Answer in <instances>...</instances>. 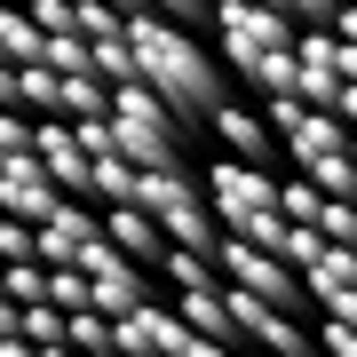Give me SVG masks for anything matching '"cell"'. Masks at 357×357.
I'll return each mask as SVG.
<instances>
[{
	"label": "cell",
	"instance_id": "cell-15",
	"mask_svg": "<svg viewBox=\"0 0 357 357\" xmlns=\"http://www.w3.org/2000/svg\"><path fill=\"white\" fill-rule=\"evenodd\" d=\"M333 112H342L349 128H357V79H349V88H342V103H333Z\"/></svg>",
	"mask_w": 357,
	"mask_h": 357
},
{
	"label": "cell",
	"instance_id": "cell-13",
	"mask_svg": "<svg viewBox=\"0 0 357 357\" xmlns=\"http://www.w3.org/2000/svg\"><path fill=\"white\" fill-rule=\"evenodd\" d=\"M318 349L326 357H357V326L349 318H318Z\"/></svg>",
	"mask_w": 357,
	"mask_h": 357
},
{
	"label": "cell",
	"instance_id": "cell-10",
	"mask_svg": "<svg viewBox=\"0 0 357 357\" xmlns=\"http://www.w3.org/2000/svg\"><path fill=\"white\" fill-rule=\"evenodd\" d=\"M326 151H349V119L342 112H310L302 128L286 135V159L294 167H310V159H326Z\"/></svg>",
	"mask_w": 357,
	"mask_h": 357
},
{
	"label": "cell",
	"instance_id": "cell-5",
	"mask_svg": "<svg viewBox=\"0 0 357 357\" xmlns=\"http://www.w3.org/2000/svg\"><path fill=\"white\" fill-rule=\"evenodd\" d=\"M119 349H128V357H191L199 349V326L183 318L175 302H143V310L119 318Z\"/></svg>",
	"mask_w": 357,
	"mask_h": 357
},
{
	"label": "cell",
	"instance_id": "cell-11",
	"mask_svg": "<svg viewBox=\"0 0 357 357\" xmlns=\"http://www.w3.org/2000/svg\"><path fill=\"white\" fill-rule=\"evenodd\" d=\"M143 199V167L135 159H96V206H128Z\"/></svg>",
	"mask_w": 357,
	"mask_h": 357
},
{
	"label": "cell",
	"instance_id": "cell-1",
	"mask_svg": "<svg viewBox=\"0 0 357 357\" xmlns=\"http://www.w3.org/2000/svg\"><path fill=\"white\" fill-rule=\"evenodd\" d=\"M128 40H135V56H143V79H151V88L175 103V112L191 119L199 135H206V119H215L230 96H238V88H230V72L191 40V24H175V16L135 8V16H128Z\"/></svg>",
	"mask_w": 357,
	"mask_h": 357
},
{
	"label": "cell",
	"instance_id": "cell-12",
	"mask_svg": "<svg viewBox=\"0 0 357 357\" xmlns=\"http://www.w3.org/2000/svg\"><path fill=\"white\" fill-rule=\"evenodd\" d=\"M8 302H48V286H56V262H8Z\"/></svg>",
	"mask_w": 357,
	"mask_h": 357
},
{
	"label": "cell",
	"instance_id": "cell-3",
	"mask_svg": "<svg viewBox=\"0 0 357 357\" xmlns=\"http://www.w3.org/2000/svg\"><path fill=\"white\" fill-rule=\"evenodd\" d=\"M215 32H222V64H255L270 48H294L302 24H294L286 8H270V0H215Z\"/></svg>",
	"mask_w": 357,
	"mask_h": 357
},
{
	"label": "cell",
	"instance_id": "cell-6",
	"mask_svg": "<svg viewBox=\"0 0 357 357\" xmlns=\"http://www.w3.org/2000/svg\"><path fill=\"white\" fill-rule=\"evenodd\" d=\"M206 135H215V151L255 159V167H278V159H286V135L262 119V103H238V96H230L215 119H206Z\"/></svg>",
	"mask_w": 357,
	"mask_h": 357
},
{
	"label": "cell",
	"instance_id": "cell-7",
	"mask_svg": "<svg viewBox=\"0 0 357 357\" xmlns=\"http://www.w3.org/2000/svg\"><path fill=\"white\" fill-rule=\"evenodd\" d=\"M40 159H48V175L64 183L72 199H96V151L79 143V119H64V112L40 119Z\"/></svg>",
	"mask_w": 357,
	"mask_h": 357
},
{
	"label": "cell",
	"instance_id": "cell-14",
	"mask_svg": "<svg viewBox=\"0 0 357 357\" xmlns=\"http://www.w3.org/2000/svg\"><path fill=\"white\" fill-rule=\"evenodd\" d=\"M333 32H349V40H357V0H342V16H333Z\"/></svg>",
	"mask_w": 357,
	"mask_h": 357
},
{
	"label": "cell",
	"instance_id": "cell-9",
	"mask_svg": "<svg viewBox=\"0 0 357 357\" xmlns=\"http://www.w3.org/2000/svg\"><path fill=\"white\" fill-rule=\"evenodd\" d=\"M48 24H40V16L32 8H16V0H8V8H0V56H8V64H48Z\"/></svg>",
	"mask_w": 357,
	"mask_h": 357
},
{
	"label": "cell",
	"instance_id": "cell-4",
	"mask_svg": "<svg viewBox=\"0 0 357 357\" xmlns=\"http://www.w3.org/2000/svg\"><path fill=\"white\" fill-rule=\"evenodd\" d=\"M64 183L48 175V159L40 151H0V206L8 215H24V222H56L64 215Z\"/></svg>",
	"mask_w": 357,
	"mask_h": 357
},
{
	"label": "cell",
	"instance_id": "cell-8",
	"mask_svg": "<svg viewBox=\"0 0 357 357\" xmlns=\"http://www.w3.org/2000/svg\"><path fill=\"white\" fill-rule=\"evenodd\" d=\"M0 103H8V112H32V119L64 112V72L56 64H8L0 72Z\"/></svg>",
	"mask_w": 357,
	"mask_h": 357
},
{
	"label": "cell",
	"instance_id": "cell-2",
	"mask_svg": "<svg viewBox=\"0 0 357 357\" xmlns=\"http://www.w3.org/2000/svg\"><path fill=\"white\" fill-rule=\"evenodd\" d=\"M206 199H215V215H222V230L230 238H255V246H286V230H294V215H286V183L270 175V167H255V159H215L206 167Z\"/></svg>",
	"mask_w": 357,
	"mask_h": 357
}]
</instances>
